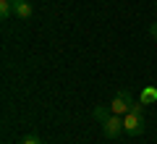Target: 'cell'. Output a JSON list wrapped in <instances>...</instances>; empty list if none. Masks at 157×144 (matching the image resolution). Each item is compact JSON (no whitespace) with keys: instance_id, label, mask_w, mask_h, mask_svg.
<instances>
[{"instance_id":"6da1fadb","label":"cell","mask_w":157,"mask_h":144,"mask_svg":"<svg viewBox=\"0 0 157 144\" xmlns=\"http://www.w3.org/2000/svg\"><path fill=\"white\" fill-rule=\"evenodd\" d=\"M123 134H128V136H139V134H144V102H134L131 105V110L123 115Z\"/></svg>"},{"instance_id":"7a4b0ae2","label":"cell","mask_w":157,"mask_h":144,"mask_svg":"<svg viewBox=\"0 0 157 144\" xmlns=\"http://www.w3.org/2000/svg\"><path fill=\"white\" fill-rule=\"evenodd\" d=\"M131 105H134V97H131V92H128V89H121V92L113 97L110 110H113V115H126V113L131 110Z\"/></svg>"},{"instance_id":"3957f363","label":"cell","mask_w":157,"mask_h":144,"mask_svg":"<svg viewBox=\"0 0 157 144\" xmlns=\"http://www.w3.org/2000/svg\"><path fill=\"white\" fill-rule=\"evenodd\" d=\"M121 131H123V115H110L105 123H102V134H105L107 139L121 136Z\"/></svg>"},{"instance_id":"277c9868","label":"cell","mask_w":157,"mask_h":144,"mask_svg":"<svg viewBox=\"0 0 157 144\" xmlns=\"http://www.w3.org/2000/svg\"><path fill=\"white\" fill-rule=\"evenodd\" d=\"M13 16L21 18V21L32 18V3H26V0H18V3H13Z\"/></svg>"},{"instance_id":"5b68a950","label":"cell","mask_w":157,"mask_h":144,"mask_svg":"<svg viewBox=\"0 0 157 144\" xmlns=\"http://www.w3.org/2000/svg\"><path fill=\"white\" fill-rule=\"evenodd\" d=\"M92 115H94V121H100V126H102V123L113 115V110H110V105H107V107L105 105H97L94 110H92Z\"/></svg>"},{"instance_id":"8992f818","label":"cell","mask_w":157,"mask_h":144,"mask_svg":"<svg viewBox=\"0 0 157 144\" xmlns=\"http://www.w3.org/2000/svg\"><path fill=\"white\" fill-rule=\"evenodd\" d=\"M13 16V0H0V18Z\"/></svg>"},{"instance_id":"52a82bcc","label":"cell","mask_w":157,"mask_h":144,"mask_svg":"<svg viewBox=\"0 0 157 144\" xmlns=\"http://www.w3.org/2000/svg\"><path fill=\"white\" fill-rule=\"evenodd\" d=\"M155 100H157V89H155V87H147L144 92H141V102L149 105V102H155Z\"/></svg>"},{"instance_id":"ba28073f","label":"cell","mask_w":157,"mask_h":144,"mask_svg":"<svg viewBox=\"0 0 157 144\" xmlns=\"http://www.w3.org/2000/svg\"><path fill=\"white\" fill-rule=\"evenodd\" d=\"M18 144H45V142H42V139H39L37 134H26V136H24Z\"/></svg>"},{"instance_id":"9c48e42d","label":"cell","mask_w":157,"mask_h":144,"mask_svg":"<svg viewBox=\"0 0 157 144\" xmlns=\"http://www.w3.org/2000/svg\"><path fill=\"white\" fill-rule=\"evenodd\" d=\"M149 34H152V37L157 39V21H155V24H152V26H149Z\"/></svg>"},{"instance_id":"30bf717a","label":"cell","mask_w":157,"mask_h":144,"mask_svg":"<svg viewBox=\"0 0 157 144\" xmlns=\"http://www.w3.org/2000/svg\"><path fill=\"white\" fill-rule=\"evenodd\" d=\"M13 3H18V0H13Z\"/></svg>"}]
</instances>
